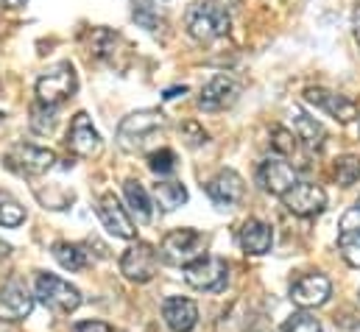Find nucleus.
Segmentation results:
<instances>
[{
    "label": "nucleus",
    "instance_id": "nucleus-29",
    "mask_svg": "<svg viewBox=\"0 0 360 332\" xmlns=\"http://www.w3.org/2000/svg\"><path fill=\"white\" fill-rule=\"evenodd\" d=\"M285 332H321V324H319V319L313 313L299 310L285 321Z\"/></svg>",
    "mask_w": 360,
    "mask_h": 332
},
{
    "label": "nucleus",
    "instance_id": "nucleus-36",
    "mask_svg": "<svg viewBox=\"0 0 360 332\" xmlns=\"http://www.w3.org/2000/svg\"><path fill=\"white\" fill-rule=\"evenodd\" d=\"M352 28H355V39H358L360 45V6L355 8V14H352Z\"/></svg>",
    "mask_w": 360,
    "mask_h": 332
},
{
    "label": "nucleus",
    "instance_id": "nucleus-21",
    "mask_svg": "<svg viewBox=\"0 0 360 332\" xmlns=\"http://www.w3.org/2000/svg\"><path fill=\"white\" fill-rule=\"evenodd\" d=\"M123 193H126V201H129V210L131 215L140 221V224H148L154 218V207H151V198L146 193V187L137 181V179H129L123 184Z\"/></svg>",
    "mask_w": 360,
    "mask_h": 332
},
{
    "label": "nucleus",
    "instance_id": "nucleus-19",
    "mask_svg": "<svg viewBox=\"0 0 360 332\" xmlns=\"http://www.w3.org/2000/svg\"><path fill=\"white\" fill-rule=\"evenodd\" d=\"M240 246L246 249V254H269L274 246V229H271L266 221H257V218H249L243 226H240Z\"/></svg>",
    "mask_w": 360,
    "mask_h": 332
},
{
    "label": "nucleus",
    "instance_id": "nucleus-2",
    "mask_svg": "<svg viewBox=\"0 0 360 332\" xmlns=\"http://www.w3.org/2000/svg\"><path fill=\"white\" fill-rule=\"evenodd\" d=\"M165 129V115L160 109H140L120 120L117 126V146L129 154L140 151L157 132Z\"/></svg>",
    "mask_w": 360,
    "mask_h": 332
},
{
    "label": "nucleus",
    "instance_id": "nucleus-15",
    "mask_svg": "<svg viewBox=\"0 0 360 332\" xmlns=\"http://www.w3.org/2000/svg\"><path fill=\"white\" fill-rule=\"evenodd\" d=\"M257 181L271 196H285L288 190H293L299 184L296 170L288 162H282V160H266L257 170Z\"/></svg>",
    "mask_w": 360,
    "mask_h": 332
},
{
    "label": "nucleus",
    "instance_id": "nucleus-11",
    "mask_svg": "<svg viewBox=\"0 0 360 332\" xmlns=\"http://www.w3.org/2000/svg\"><path fill=\"white\" fill-rule=\"evenodd\" d=\"M240 95V84L229 76H215L201 87V95H198V106L204 112H224L229 109Z\"/></svg>",
    "mask_w": 360,
    "mask_h": 332
},
{
    "label": "nucleus",
    "instance_id": "nucleus-32",
    "mask_svg": "<svg viewBox=\"0 0 360 332\" xmlns=\"http://www.w3.org/2000/svg\"><path fill=\"white\" fill-rule=\"evenodd\" d=\"M181 134L187 137V143L190 146H201V143H207V132L195 123V120H190V123H184V129H181Z\"/></svg>",
    "mask_w": 360,
    "mask_h": 332
},
{
    "label": "nucleus",
    "instance_id": "nucleus-1",
    "mask_svg": "<svg viewBox=\"0 0 360 332\" xmlns=\"http://www.w3.org/2000/svg\"><path fill=\"white\" fill-rule=\"evenodd\" d=\"M184 25L193 39L212 42V39H221L229 34L232 20H229V11L218 3H193L184 14Z\"/></svg>",
    "mask_w": 360,
    "mask_h": 332
},
{
    "label": "nucleus",
    "instance_id": "nucleus-3",
    "mask_svg": "<svg viewBox=\"0 0 360 332\" xmlns=\"http://www.w3.org/2000/svg\"><path fill=\"white\" fill-rule=\"evenodd\" d=\"M37 299L45 307H51L53 313H73L82 305L79 288L70 285L62 276H53V274H39V279H37Z\"/></svg>",
    "mask_w": 360,
    "mask_h": 332
},
{
    "label": "nucleus",
    "instance_id": "nucleus-35",
    "mask_svg": "<svg viewBox=\"0 0 360 332\" xmlns=\"http://www.w3.org/2000/svg\"><path fill=\"white\" fill-rule=\"evenodd\" d=\"M179 92L184 95V92H187V87H171V89L165 92V101H174V98H179Z\"/></svg>",
    "mask_w": 360,
    "mask_h": 332
},
{
    "label": "nucleus",
    "instance_id": "nucleus-13",
    "mask_svg": "<svg viewBox=\"0 0 360 332\" xmlns=\"http://www.w3.org/2000/svg\"><path fill=\"white\" fill-rule=\"evenodd\" d=\"M282 204H285L293 215L310 218V215H319V212L327 207V193H324L319 184H296L293 190H288V193L282 196Z\"/></svg>",
    "mask_w": 360,
    "mask_h": 332
},
{
    "label": "nucleus",
    "instance_id": "nucleus-10",
    "mask_svg": "<svg viewBox=\"0 0 360 332\" xmlns=\"http://www.w3.org/2000/svg\"><path fill=\"white\" fill-rule=\"evenodd\" d=\"M34 310V296L20 279H8L0 288V321H22Z\"/></svg>",
    "mask_w": 360,
    "mask_h": 332
},
{
    "label": "nucleus",
    "instance_id": "nucleus-16",
    "mask_svg": "<svg viewBox=\"0 0 360 332\" xmlns=\"http://www.w3.org/2000/svg\"><path fill=\"white\" fill-rule=\"evenodd\" d=\"M304 98H307L310 103L321 106L324 112H330V115H333L335 120H341V123H349V120L358 117V103H355V101H349V98H344V95H335V92H327V89H321V87H307V89H304Z\"/></svg>",
    "mask_w": 360,
    "mask_h": 332
},
{
    "label": "nucleus",
    "instance_id": "nucleus-18",
    "mask_svg": "<svg viewBox=\"0 0 360 332\" xmlns=\"http://www.w3.org/2000/svg\"><path fill=\"white\" fill-rule=\"evenodd\" d=\"M162 319L174 332H190L198 324V307L193 299L171 296L162 302Z\"/></svg>",
    "mask_w": 360,
    "mask_h": 332
},
{
    "label": "nucleus",
    "instance_id": "nucleus-6",
    "mask_svg": "<svg viewBox=\"0 0 360 332\" xmlns=\"http://www.w3.org/2000/svg\"><path fill=\"white\" fill-rule=\"evenodd\" d=\"M184 282L195 290L218 293L229 282V265L221 257H198L195 262L184 265Z\"/></svg>",
    "mask_w": 360,
    "mask_h": 332
},
{
    "label": "nucleus",
    "instance_id": "nucleus-26",
    "mask_svg": "<svg viewBox=\"0 0 360 332\" xmlns=\"http://www.w3.org/2000/svg\"><path fill=\"white\" fill-rule=\"evenodd\" d=\"M31 129L37 134H48L53 126H56V109L53 106H45V103H34L31 106Z\"/></svg>",
    "mask_w": 360,
    "mask_h": 332
},
{
    "label": "nucleus",
    "instance_id": "nucleus-20",
    "mask_svg": "<svg viewBox=\"0 0 360 332\" xmlns=\"http://www.w3.org/2000/svg\"><path fill=\"white\" fill-rule=\"evenodd\" d=\"M293 134L307 148H321V143H324V126L316 117L304 115L302 109H293Z\"/></svg>",
    "mask_w": 360,
    "mask_h": 332
},
{
    "label": "nucleus",
    "instance_id": "nucleus-7",
    "mask_svg": "<svg viewBox=\"0 0 360 332\" xmlns=\"http://www.w3.org/2000/svg\"><path fill=\"white\" fill-rule=\"evenodd\" d=\"M6 160L14 170H20L25 176H42L53 167L56 154L51 148H39V146H31V143H17V146H11Z\"/></svg>",
    "mask_w": 360,
    "mask_h": 332
},
{
    "label": "nucleus",
    "instance_id": "nucleus-8",
    "mask_svg": "<svg viewBox=\"0 0 360 332\" xmlns=\"http://www.w3.org/2000/svg\"><path fill=\"white\" fill-rule=\"evenodd\" d=\"M120 274L131 282H148L157 274V251L148 243H134L120 257Z\"/></svg>",
    "mask_w": 360,
    "mask_h": 332
},
{
    "label": "nucleus",
    "instance_id": "nucleus-25",
    "mask_svg": "<svg viewBox=\"0 0 360 332\" xmlns=\"http://www.w3.org/2000/svg\"><path fill=\"white\" fill-rule=\"evenodd\" d=\"M22 221H25V210L20 207V201L0 190V226L11 229V226H20Z\"/></svg>",
    "mask_w": 360,
    "mask_h": 332
},
{
    "label": "nucleus",
    "instance_id": "nucleus-9",
    "mask_svg": "<svg viewBox=\"0 0 360 332\" xmlns=\"http://www.w3.org/2000/svg\"><path fill=\"white\" fill-rule=\"evenodd\" d=\"M98 218H101V224L106 226V232L115 235V238L131 241V238L137 235L131 215L126 212V207H120V201H117L115 193H103V196L98 198Z\"/></svg>",
    "mask_w": 360,
    "mask_h": 332
},
{
    "label": "nucleus",
    "instance_id": "nucleus-33",
    "mask_svg": "<svg viewBox=\"0 0 360 332\" xmlns=\"http://www.w3.org/2000/svg\"><path fill=\"white\" fill-rule=\"evenodd\" d=\"M341 232H360V204L341 218Z\"/></svg>",
    "mask_w": 360,
    "mask_h": 332
},
{
    "label": "nucleus",
    "instance_id": "nucleus-5",
    "mask_svg": "<svg viewBox=\"0 0 360 332\" xmlns=\"http://www.w3.org/2000/svg\"><path fill=\"white\" fill-rule=\"evenodd\" d=\"M201 246H204V235L201 232H195V229H174V232H168L165 238H162V243H160V257L168 262V265H190V262H195L198 257H204L201 254Z\"/></svg>",
    "mask_w": 360,
    "mask_h": 332
},
{
    "label": "nucleus",
    "instance_id": "nucleus-27",
    "mask_svg": "<svg viewBox=\"0 0 360 332\" xmlns=\"http://www.w3.org/2000/svg\"><path fill=\"white\" fill-rule=\"evenodd\" d=\"M338 249L352 268H360V232H341L338 235Z\"/></svg>",
    "mask_w": 360,
    "mask_h": 332
},
{
    "label": "nucleus",
    "instance_id": "nucleus-22",
    "mask_svg": "<svg viewBox=\"0 0 360 332\" xmlns=\"http://www.w3.org/2000/svg\"><path fill=\"white\" fill-rule=\"evenodd\" d=\"M154 198L162 212H174L187 201V190L181 181H157L154 184Z\"/></svg>",
    "mask_w": 360,
    "mask_h": 332
},
{
    "label": "nucleus",
    "instance_id": "nucleus-24",
    "mask_svg": "<svg viewBox=\"0 0 360 332\" xmlns=\"http://www.w3.org/2000/svg\"><path fill=\"white\" fill-rule=\"evenodd\" d=\"M333 173H335V181H338L341 187H352V184L360 179V157H355V154L338 157V160H335V167H333Z\"/></svg>",
    "mask_w": 360,
    "mask_h": 332
},
{
    "label": "nucleus",
    "instance_id": "nucleus-14",
    "mask_svg": "<svg viewBox=\"0 0 360 332\" xmlns=\"http://www.w3.org/2000/svg\"><path fill=\"white\" fill-rule=\"evenodd\" d=\"M68 146L73 154L79 157H92L101 151V134L98 129L92 126V117L87 112H79L70 123V132H68Z\"/></svg>",
    "mask_w": 360,
    "mask_h": 332
},
{
    "label": "nucleus",
    "instance_id": "nucleus-31",
    "mask_svg": "<svg viewBox=\"0 0 360 332\" xmlns=\"http://www.w3.org/2000/svg\"><path fill=\"white\" fill-rule=\"evenodd\" d=\"M148 167H151L154 173L165 176V173H171V170L176 167V154H174L171 148H160V151H154V154L148 157Z\"/></svg>",
    "mask_w": 360,
    "mask_h": 332
},
{
    "label": "nucleus",
    "instance_id": "nucleus-23",
    "mask_svg": "<svg viewBox=\"0 0 360 332\" xmlns=\"http://www.w3.org/2000/svg\"><path fill=\"white\" fill-rule=\"evenodd\" d=\"M53 257H56V262H59L62 268H68V271H82V268H87V262H90L87 251L82 249V246H76V243H68V241L53 243Z\"/></svg>",
    "mask_w": 360,
    "mask_h": 332
},
{
    "label": "nucleus",
    "instance_id": "nucleus-37",
    "mask_svg": "<svg viewBox=\"0 0 360 332\" xmlns=\"http://www.w3.org/2000/svg\"><path fill=\"white\" fill-rule=\"evenodd\" d=\"M28 0H0V6H6V8H22Z\"/></svg>",
    "mask_w": 360,
    "mask_h": 332
},
{
    "label": "nucleus",
    "instance_id": "nucleus-12",
    "mask_svg": "<svg viewBox=\"0 0 360 332\" xmlns=\"http://www.w3.org/2000/svg\"><path fill=\"white\" fill-rule=\"evenodd\" d=\"M333 296V282L324 276V274H304L293 282L290 288V299L299 305V307H319L324 305L327 299Z\"/></svg>",
    "mask_w": 360,
    "mask_h": 332
},
{
    "label": "nucleus",
    "instance_id": "nucleus-28",
    "mask_svg": "<svg viewBox=\"0 0 360 332\" xmlns=\"http://www.w3.org/2000/svg\"><path fill=\"white\" fill-rule=\"evenodd\" d=\"M271 146H274L276 154L290 157V154H296V134L290 129H285V126H276L271 132Z\"/></svg>",
    "mask_w": 360,
    "mask_h": 332
},
{
    "label": "nucleus",
    "instance_id": "nucleus-38",
    "mask_svg": "<svg viewBox=\"0 0 360 332\" xmlns=\"http://www.w3.org/2000/svg\"><path fill=\"white\" fill-rule=\"evenodd\" d=\"M352 332H360V324H358V327H352Z\"/></svg>",
    "mask_w": 360,
    "mask_h": 332
},
{
    "label": "nucleus",
    "instance_id": "nucleus-17",
    "mask_svg": "<svg viewBox=\"0 0 360 332\" xmlns=\"http://www.w3.org/2000/svg\"><path fill=\"white\" fill-rule=\"evenodd\" d=\"M246 187H243V179L235 173V170H221L215 173L210 181H207V196L218 204V207H232L243 198Z\"/></svg>",
    "mask_w": 360,
    "mask_h": 332
},
{
    "label": "nucleus",
    "instance_id": "nucleus-4",
    "mask_svg": "<svg viewBox=\"0 0 360 332\" xmlns=\"http://www.w3.org/2000/svg\"><path fill=\"white\" fill-rule=\"evenodd\" d=\"M76 89H79V79H76L73 65H59V68H53L45 76L37 79V98H39V103L53 106V109L59 103H65L68 98H73Z\"/></svg>",
    "mask_w": 360,
    "mask_h": 332
},
{
    "label": "nucleus",
    "instance_id": "nucleus-34",
    "mask_svg": "<svg viewBox=\"0 0 360 332\" xmlns=\"http://www.w3.org/2000/svg\"><path fill=\"white\" fill-rule=\"evenodd\" d=\"M73 332H112V327L103 321H82V324H76Z\"/></svg>",
    "mask_w": 360,
    "mask_h": 332
},
{
    "label": "nucleus",
    "instance_id": "nucleus-30",
    "mask_svg": "<svg viewBox=\"0 0 360 332\" xmlns=\"http://www.w3.org/2000/svg\"><path fill=\"white\" fill-rule=\"evenodd\" d=\"M134 20L143 28H148V31H157L160 28V14L151 6V0H134Z\"/></svg>",
    "mask_w": 360,
    "mask_h": 332
}]
</instances>
